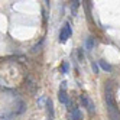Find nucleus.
<instances>
[{
  "label": "nucleus",
  "instance_id": "obj_5",
  "mask_svg": "<svg viewBox=\"0 0 120 120\" xmlns=\"http://www.w3.org/2000/svg\"><path fill=\"white\" fill-rule=\"evenodd\" d=\"M70 117H71V120H81V111L78 110V109H74L72 111H71V114H70Z\"/></svg>",
  "mask_w": 120,
  "mask_h": 120
},
{
  "label": "nucleus",
  "instance_id": "obj_7",
  "mask_svg": "<svg viewBox=\"0 0 120 120\" xmlns=\"http://www.w3.org/2000/svg\"><path fill=\"white\" fill-rule=\"evenodd\" d=\"M100 65H101V68H103L104 71H110V70H111V67H110L107 62H104V61H100Z\"/></svg>",
  "mask_w": 120,
  "mask_h": 120
},
{
  "label": "nucleus",
  "instance_id": "obj_1",
  "mask_svg": "<svg viewBox=\"0 0 120 120\" xmlns=\"http://www.w3.org/2000/svg\"><path fill=\"white\" fill-rule=\"evenodd\" d=\"M106 104L110 113V119L116 120L117 119V109H116V103L113 98V90H111V82H106Z\"/></svg>",
  "mask_w": 120,
  "mask_h": 120
},
{
  "label": "nucleus",
  "instance_id": "obj_4",
  "mask_svg": "<svg viewBox=\"0 0 120 120\" xmlns=\"http://www.w3.org/2000/svg\"><path fill=\"white\" fill-rule=\"evenodd\" d=\"M94 46H96V41H94V38H87V41H85V49L87 51H91Z\"/></svg>",
  "mask_w": 120,
  "mask_h": 120
},
{
  "label": "nucleus",
  "instance_id": "obj_6",
  "mask_svg": "<svg viewBox=\"0 0 120 120\" xmlns=\"http://www.w3.org/2000/svg\"><path fill=\"white\" fill-rule=\"evenodd\" d=\"M58 98H59V101H61V103H64V104H68V97H67V93L64 90H59Z\"/></svg>",
  "mask_w": 120,
  "mask_h": 120
},
{
  "label": "nucleus",
  "instance_id": "obj_8",
  "mask_svg": "<svg viewBox=\"0 0 120 120\" xmlns=\"http://www.w3.org/2000/svg\"><path fill=\"white\" fill-rule=\"evenodd\" d=\"M46 104H48V111L51 113V116H52V114H54V110H52V101H51V100H48V103H46Z\"/></svg>",
  "mask_w": 120,
  "mask_h": 120
},
{
  "label": "nucleus",
  "instance_id": "obj_9",
  "mask_svg": "<svg viewBox=\"0 0 120 120\" xmlns=\"http://www.w3.org/2000/svg\"><path fill=\"white\" fill-rule=\"evenodd\" d=\"M67 71H68V64L65 62V64L62 65V72H67Z\"/></svg>",
  "mask_w": 120,
  "mask_h": 120
},
{
  "label": "nucleus",
  "instance_id": "obj_2",
  "mask_svg": "<svg viewBox=\"0 0 120 120\" xmlns=\"http://www.w3.org/2000/svg\"><path fill=\"white\" fill-rule=\"evenodd\" d=\"M71 33H72V30H71V26H70V23H65L64 25V28L61 29V33H59V42H64L71 36Z\"/></svg>",
  "mask_w": 120,
  "mask_h": 120
},
{
  "label": "nucleus",
  "instance_id": "obj_3",
  "mask_svg": "<svg viewBox=\"0 0 120 120\" xmlns=\"http://www.w3.org/2000/svg\"><path fill=\"white\" fill-rule=\"evenodd\" d=\"M81 101H82V104L87 107V110L90 111V113H94V104L88 100V97L85 96V94H82V96H81Z\"/></svg>",
  "mask_w": 120,
  "mask_h": 120
},
{
  "label": "nucleus",
  "instance_id": "obj_10",
  "mask_svg": "<svg viewBox=\"0 0 120 120\" xmlns=\"http://www.w3.org/2000/svg\"><path fill=\"white\" fill-rule=\"evenodd\" d=\"M93 71H94V72H97V71H98V68H97L96 64H93Z\"/></svg>",
  "mask_w": 120,
  "mask_h": 120
}]
</instances>
